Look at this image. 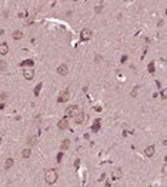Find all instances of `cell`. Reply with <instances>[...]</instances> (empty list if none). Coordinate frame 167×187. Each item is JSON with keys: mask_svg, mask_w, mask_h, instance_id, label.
Segmentation results:
<instances>
[{"mask_svg": "<svg viewBox=\"0 0 167 187\" xmlns=\"http://www.w3.org/2000/svg\"><path fill=\"white\" fill-rule=\"evenodd\" d=\"M44 180H46L47 184H54L56 183V180H57V173H56V170H49L46 173V176H44Z\"/></svg>", "mask_w": 167, "mask_h": 187, "instance_id": "cell-1", "label": "cell"}, {"mask_svg": "<svg viewBox=\"0 0 167 187\" xmlns=\"http://www.w3.org/2000/svg\"><path fill=\"white\" fill-rule=\"evenodd\" d=\"M114 177H117V179L120 177V170H116V173H114Z\"/></svg>", "mask_w": 167, "mask_h": 187, "instance_id": "cell-17", "label": "cell"}, {"mask_svg": "<svg viewBox=\"0 0 167 187\" xmlns=\"http://www.w3.org/2000/svg\"><path fill=\"white\" fill-rule=\"evenodd\" d=\"M74 1H77V0H74Z\"/></svg>", "mask_w": 167, "mask_h": 187, "instance_id": "cell-18", "label": "cell"}, {"mask_svg": "<svg viewBox=\"0 0 167 187\" xmlns=\"http://www.w3.org/2000/svg\"><path fill=\"white\" fill-rule=\"evenodd\" d=\"M69 147H70V142H69V140H63V142H62V146H60V149H62V150H67Z\"/></svg>", "mask_w": 167, "mask_h": 187, "instance_id": "cell-12", "label": "cell"}, {"mask_svg": "<svg viewBox=\"0 0 167 187\" xmlns=\"http://www.w3.org/2000/svg\"><path fill=\"white\" fill-rule=\"evenodd\" d=\"M7 69V63L4 62V60H0V70L3 72V70H6Z\"/></svg>", "mask_w": 167, "mask_h": 187, "instance_id": "cell-15", "label": "cell"}, {"mask_svg": "<svg viewBox=\"0 0 167 187\" xmlns=\"http://www.w3.org/2000/svg\"><path fill=\"white\" fill-rule=\"evenodd\" d=\"M22 156H23L24 159H29L30 156H32V149H24L23 151H22Z\"/></svg>", "mask_w": 167, "mask_h": 187, "instance_id": "cell-11", "label": "cell"}, {"mask_svg": "<svg viewBox=\"0 0 167 187\" xmlns=\"http://www.w3.org/2000/svg\"><path fill=\"white\" fill-rule=\"evenodd\" d=\"M23 76H24V79H26V80H32V79H33V76H34V70H33L32 67L24 69Z\"/></svg>", "mask_w": 167, "mask_h": 187, "instance_id": "cell-3", "label": "cell"}, {"mask_svg": "<svg viewBox=\"0 0 167 187\" xmlns=\"http://www.w3.org/2000/svg\"><path fill=\"white\" fill-rule=\"evenodd\" d=\"M156 153V149L154 146H149V147H146V150H144V154L147 156V157H153Z\"/></svg>", "mask_w": 167, "mask_h": 187, "instance_id": "cell-6", "label": "cell"}, {"mask_svg": "<svg viewBox=\"0 0 167 187\" xmlns=\"http://www.w3.org/2000/svg\"><path fill=\"white\" fill-rule=\"evenodd\" d=\"M57 126H59V129H60V130H66V129L69 127V120L64 117V119H62L60 121H59Z\"/></svg>", "mask_w": 167, "mask_h": 187, "instance_id": "cell-5", "label": "cell"}, {"mask_svg": "<svg viewBox=\"0 0 167 187\" xmlns=\"http://www.w3.org/2000/svg\"><path fill=\"white\" fill-rule=\"evenodd\" d=\"M69 100V91H62L60 96H59V103H63Z\"/></svg>", "mask_w": 167, "mask_h": 187, "instance_id": "cell-9", "label": "cell"}, {"mask_svg": "<svg viewBox=\"0 0 167 187\" xmlns=\"http://www.w3.org/2000/svg\"><path fill=\"white\" fill-rule=\"evenodd\" d=\"M90 37H92V30H89V29L81 30V40H89Z\"/></svg>", "mask_w": 167, "mask_h": 187, "instance_id": "cell-7", "label": "cell"}, {"mask_svg": "<svg viewBox=\"0 0 167 187\" xmlns=\"http://www.w3.org/2000/svg\"><path fill=\"white\" fill-rule=\"evenodd\" d=\"M79 112L80 110H79L77 106H69V107L66 109V117H74Z\"/></svg>", "mask_w": 167, "mask_h": 187, "instance_id": "cell-2", "label": "cell"}, {"mask_svg": "<svg viewBox=\"0 0 167 187\" xmlns=\"http://www.w3.org/2000/svg\"><path fill=\"white\" fill-rule=\"evenodd\" d=\"M73 119H74L76 124H80V123H83V120H84V113H83V112H79Z\"/></svg>", "mask_w": 167, "mask_h": 187, "instance_id": "cell-4", "label": "cell"}, {"mask_svg": "<svg viewBox=\"0 0 167 187\" xmlns=\"http://www.w3.org/2000/svg\"><path fill=\"white\" fill-rule=\"evenodd\" d=\"M22 37H23V33H22L20 30H16V32L13 33V39L14 40H19V39H22Z\"/></svg>", "mask_w": 167, "mask_h": 187, "instance_id": "cell-13", "label": "cell"}, {"mask_svg": "<svg viewBox=\"0 0 167 187\" xmlns=\"http://www.w3.org/2000/svg\"><path fill=\"white\" fill-rule=\"evenodd\" d=\"M9 53V46H7V43H1L0 44V54H7Z\"/></svg>", "mask_w": 167, "mask_h": 187, "instance_id": "cell-10", "label": "cell"}, {"mask_svg": "<svg viewBox=\"0 0 167 187\" xmlns=\"http://www.w3.org/2000/svg\"><path fill=\"white\" fill-rule=\"evenodd\" d=\"M12 166H13V159H7L6 163H4V169H6V170H9Z\"/></svg>", "mask_w": 167, "mask_h": 187, "instance_id": "cell-14", "label": "cell"}, {"mask_svg": "<svg viewBox=\"0 0 167 187\" xmlns=\"http://www.w3.org/2000/svg\"><path fill=\"white\" fill-rule=\"evenodd\" d=\"M27 144L34 146V144H36V139H34V137H29V139H27Z\"/></svg>", "mask_w": 167, "mask_h": 187, "instance_id": "cell-16", "label": "cell"}, {"mask_svg": "<svg viewBox=\"0 0 167 187\" xmlns=\"http://www.w3.org/2000/svg\"><path fill=\"white\" fill-rule=\"evenodd\" d=\"M67 72H69V69H67V66H66V64H62V66H59L57 73L60 74V76H66V74H67Z\"/></svg>", "mask_w": 167, "mask_h": 187, "instance_id": "cell-8", "label": "cell"}]
</instances>
